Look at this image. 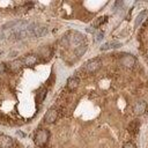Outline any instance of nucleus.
I'll use <instances>...</instances> for the list:
<instances>
[{"instance_id":"f257e3e1","label":"nucleus","mask_w":148,"mask_h":148,"mask_svg":"<svg viewBox=\"0 0 148 148\" xmlns=\"http://www.w3.org/2000/svg\"><path fill=\"white\" fill-rule=\"evenodd\" d=\"M67 39H68V44L69 45H74V46H80L83 44L84 42V36L82 34H80L79 31H69L66 35Z\"/></svg>"},{"instance_id":"f03ea898","label":"nucleus","mask_w":148,"mask_h":148,"mask_svg":"<svg viewBox=\"0 0 148 148\" xmlns=\"http://www.w3.org/2000/svg\"><path fill=\"white\" fill-rule=\"evenodd\" d=\"M49 136H50V133H49V131L47 130H45V128H40V130H38L37 132H36V134H35V143L37 145V146H39V147H43V146H45L46 145V142L49 141Z\"/></svg>"},{"instance_id":"7ed1b4c3","label":"nucleus","mask_w":148,"mask_h":148,"mask_svg":"<svg viewBox=\"0 0 148 148\" xmlns=\"http://www.w3.org/2000/svg\"><path fill=\"white\" fill-rule=\"evenodd\" d=\"M101 65H102L101 58H92V59L88 60V61L84 64V71H86L87 73H89V74L95 73L96 71L99 69Z\"/></svg>"},{"instance_id":"20e7f679","label":"nucleus","mask_w":148,"mask_h":148,"mask_svg":"<svg viewBox=\"0 0 148 148\" xmlns=\"http://www.w3.org/2000/svg\"><path fill=\"white\" fill-rule=\"evenodd\" d=\"M14 140L5 134H0V148H14Z\"/></svg>"},{"instance_id":"39448f33","label":"nucleus","mask_w":148,"mask_h":148,"mask_svg":"<svg viewBox=\"0 0 148 148\" xmlns=\"http://www.w3.org/2000/svg\"><path fill=\"white\" fill-rule=\"evenodd\" d=\"M119 61H120L121 65H124V66H126V67H132V66H134V64H135V58H134L132 54L124 53V54H121Z\"/></svg>"},{"instance_id":"423d86ee","label":"nucleus","mask_w":148,"mask_h":148,"mask_svg":"<svg viewBox=\"0 0 148 148\" xmlns=\"http://www.w3.org/2000/svg\"><path fill=\"white\" fill-rule=\"evenodd\" d=\"M57 118H58V111L54 109H50L44 116V121L47 124H52L57 120Z\"/></svg>"},{"instance_id":"0eeeda50","label":"nucleus","mask_w":148,"mask_h":148,"mask_svg":"<svg viewBox=\"0 0 148 148\" xmlns=\"http://www.w3.org/2000/svg\"><path fill=\"white\" fill-rule=\"evenodd\" d=\"M79 84H80V80H79V77L77 76H71L68 80H67V89L69 90V91H73V90H75L77 87H79Z\"/></svg>"},{"instance_id":"6e6552de","label":"nucleus","mask_w":148,"mask_h":148,"mask_svg":"<svg viewBox=\"0 0 148 148\" xmlns=\"http://www.w3.org/2000/svg\"><path fill=\"white\" fill-rule=\"evenodd\" d=\"M23 65L24 64H23V60L22 59H16V60L12 61L8 65V69H10V72H18Z\"/></svg>"},{"instance_id":"1a4fd4ad","label":"nucleus","mask_w":148,"mask_h":148,"mask_svg":"<svg viewBox=\"0 0 148 148\" xmlns=\"http://www.w3.org/2000/svg\"><path fill=\"white\" fill-rule=\"evenodd\" d=\"M120 46H121V43L120 42L112 40V42H108V43L103 44L99 49H101V51H105V50H109V49H118Z\"/></svg>"},{"instance_id":"9d476101","label":"nucleus","mask_w":148,"mask_h":148,"mask_svg":"<svg viewBox=\"0 0 148 148\" xmlns=\"http://www.w3.org/2000/svg\"><path fill=\"white\" fill-rule=\"evenodd\" d=\"M22 60H23V64L24 65H27V66H34L38 61V58L35 54H27Z\"/></svg>"},{"instance_id":"9b49d317","label":"nucleus","mask_w":148,"mask_h":148,"mask_svg":"<svg viewBox=\"0 0 148 148\" xmlns=\"http://www.w3.org/2000/svg\"><path fill=\"white\" fill-rule=\"evenodd\" d=\"M127 128H128V132H130L132 135L138 134V132H139V130H140V121H139V120H133V121H131Z\"/></svg>"},{"instance_id":"f8f14e48","label":"nucleus","mask_w":148,"mask_h":148,"mask_svg":"<svg viewBox=\"0 0 148 148\" xmlns=\"http://www.w3.org/2000/svg\"><path fill=\"white\" fill-rule=\"evenodd\" d=\"M146 108H147V105H146V102H143V101H139L135 105H134V112L136 113V114H143L145 113V111H146Z\"/></svg>"},{"instance_id":"ddd939ff","label":"nucleus","mask_w":148,"mask_h":148,"mask_svg":"<svg viewBox=\"0 0 148 148\" xmlns=\"http://www.w3.org/2000/svg\"><path fill=\"white\" fill-rule=\"evenodd\" d=\"M46 94H47V89L46 88H40L38 91H37V95H36V102L37 103H42L45 97H46Z\"/></svg>"},{"instance_id":"4468645a","label":"nucleus","mask_w":148,"mask_h":148,"mask_svg":"<svg viewBox=\"0 0 148 148\" xmlns=\"http://www.w3.org/2000/svg\"><path fill=\"white\" fill-rule=\"evenodd\" d=\"M18 23V20H15V21H9V22H6L5 24H2V30H7V29H14Z\"/></svg>"},{"instance_id":"2eb2a0df","label":"nucleus","mask_w":148,"mask_h":148,"mask_svg":"<svg viewBox=\"0 0 148 148\" xmlns=\"http://www.w3.org/2000/svg\"><path fill=\"white\" fill-rule=\"evenodd\" d=\"M75 54L77 56V57H81V56H83V53L87 51V44H82V45H80V46H77V47H75Z\"/></svg>"},{"instance_id":"dca6fc26","label":"nucleus","mask_w":148,"mask_h":148,"mask_svg":"<svg viewBox=\"0 0 148 148\" xmlns=\"http://www.w3.org/2000/svg\"><path fill=\"white\" fill-rule=\"evenodd\" d=\"M147 15V10H142L138 16H136V20H135V27H139L141 24V22L143 21V18L146 17Z\"/></svg>"},{"instance_id":"f3484780","label":"nucleus","mask_w":148,"mask_h":148,"mask_svg":"<svg viewBox=\"0 0 148 148\" xmlns=\"http://www.w3.org/2000/svg\"><path fill=\"white\" fill-rule=\"evenodd\" d=\"M106 21H108V16H101V17H98V18L95 21L94 25H95V27H99V25H102L103 23H105Z\"/></svg>"},{"instance_id":"a211bd4d","label":"nucleus","mask_w":148,"mask_h":148,"mask_svg":"<svg viewBox=\"0 0 148 148\" xmlns=\"http://www.w3.org/2000/svg\"><path fill=\"white\" fill-rule=\"evenodd\" d=\"M103 36H104V34H103L102 31H98V32H96V34H95V40H96V42L101 40V39L103 38Z\"/></svg>"},{"instance_id":"6ab92c4d","label":"nucleus","mask_w":148,"mask_h":148,"mask_svg":"<svg viewBox=\"0 0 148 148\" xmlns=\"http://www.w3.org/2000/svg\"><path fill=\"white\" fill-rule=\"evenodd\" d=\"M123 148H136V147H135V145L132 143V142H126V143L123 146Z\"/></svg>"},{"instance_id":"aec40b11","label":"nucleus","mask_w":148,"mask_h":148,"mask_svg":"<svg viewBox=\"0 0 148 148\" xmlns=\"http://www.w3.org/2000/svg\"><path fill=\"white\" fill-rule=\"evenodd\" d=\"M5 72H6V64L0 62V74H2V73H5Z\"/></svg>"},{"instance_id":"412c9836","label":"nucleus","mask_w":148,"mask_h":148,"mask_svg":"<svg viewBox=\"0 0 148 148\" xmlns=\"http://www.w3.org/2000/svg\"><path fill=\"white\" fill-rule=\"evenodd\" d=\"M15 54H17V52H10V53H9V56H10V57H14Z\"/></svg>"}]
</instances>
